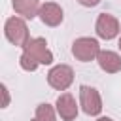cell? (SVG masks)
<instances>
[{
	"instance_id": "6da1fadb",
	"label": "cell",
	"mask_w": 121,
	"mask_h": 121,
	"mask_svg": "<svg viewBox=\"0 0 121 121\" xmlns=\"http://www.w3.org/2000/svg\"><path fill=\"white\" fill-rule=\"evenodd\" d=\"M4 34H6L9 43L19 45V47H25L26 42L30 40L28 38V26L21 17H9L4 25Z\"/></svg>"
},
{
	"instance_id": "7a4b0ae2",
	"label": "cell",
	"mask_w": 121,
	"mask_h": 121,
	"mask_svg": "<svg viewBox=\"0 0 121 121\" xmlns=\"http://www.w3.org/2000/svg\"><path fill=\"white\" fill-rule=\"evenodd\" d=\"M100 51H102V49H100V43H98L95 38L83 36V38H78V40L72 43V55H74L78 60H81V62H91V60H95Z\"/></svg>"
},
{
	"instance_id": "3957f363",
	"label": "cell",
	"mask_w": 121,
	"mask_h": 121,
	"mask_svg": "<svg viewBox=\"0 0 121 121\" xmlns=\"http://www.w3.org/2000/svg\"><path fill=\"white\" fill-rule=\"evenodd\" d=\"M74 81V70L68 64H57L47 72V83L57 91H66Z\"/></svg>"
},
{
	"instance_id": "277c9868",
	"label": "cell",
	"mask_w": 121,
	"mask_h": 121,
	"mask_svg": "<svg viewBox=\"0 0 121 121\" xmlns=\"http://www.w3.org/2000/svg\"><path fill=\"white\" fill-rule=\"evenodd\" d=\"M23 53L32 57L38 64H51L53 62V53L47 49V42L43 38H30L26 45L23 47Z\"/></svg>"
},
{
	"instance_id": "5b68a950",
	"label": "cell",
	"mask_w": 121,
	"mask_h": 121,
	"mask_svg": "<svg viewBox=\"0 0 121 121\" xmlns=\"http://www.w3.org/2000/svg\"><path fill=\"white\" fill-rule=\"evenodd\" d=\"M79 104L87 115H98L102 112V100L95 87H89V85L79 87Z\"/></svg>"
},
{
	"instance_id": "8992f818",
	"label": "cell",
	"mask_w": 121,
	"mask_h": 121,
	"mask_svg": "<svg viewBox=\"0 0 121 121\" xmlns=\"http://www.w3.org/2000/svg\"><path fill=\"white\" fill-rule=\"evenodd\" d=\"M95 30H96L98 38H102V40H113L119 34V21L113 15H110V13H100L98 19H96Z\"/></svg>"
},
{
	"instance_id": "52a82bcc",
	"label": "cell",
	"mask_w": 121,
	"mask_h": 121,
	"mask_svg": "<svg viewBox=\"0 0 121 121\" xmlns=\"http://www.w3.org/2000/svg\"><path fill=\"white\" fill-rule=\"evenodd\" d=\"M55 110H57V113L60 115V119H64V121H74L76 117H78V104H76V98L70 95V93H62L59 98H57V102H55Z\"/></svg>"
},
{
	"instance_id": "ba28073f",
	"label": "cell",
	"mask_w": 121,
	"mask_h": 121,
	"mask_svg": "<svg viewBox=\"0 0 121 121\" xmlns=\"http://www.w3.org/2000/svg\"><path fill=\"white\" fill-rule=\"evenodd\" d=\"M38 17H40L42 23L47 25V26H59V25L62 23V17H64V15H62V8H60L59 4H55V2H45V4H42Z\"/></svg>"
},
{
	"instance_id": "9c48e42d",
	"label": "cell",
	"mask_w": 121,
	"mask_h": 121,
	"mask_svg": "<svg viewBox=\"0 0 121 121\" xmlns=\"http://www.w3.org/2000/svg\"><path fill=\"white\" fill-rule=\"evenodd\" d=\"M96 60H98V66H100L106 74H117V72L121 70V57H119L115 51L104 49V51L98 53Z\"/></svg>"
},
{
	"instance_id": "30bf717a",
	"label": "cell",
	"mask_w": 121,
	"mask_h": 121,
	"mask_svg": "<svg viewBox=\"0 0 121 121\" xmlns=\"http://www.w3.org/2000/svg\"><path fill=\"white\" fill-rule=\"evenodd\" d=\"M13 9L17 15H21L23 19H34L40 13V2L38 0H13L11 2Z\"/></svg>"
},
{
	"instance_id": "8fae6325",
	"label": "cell",
	"mask_w": 121,
	"mask_h": 121,
	"mask_svg": "<svg viewBox=\"0 0 121 121\" xmlns=\"http://www.w3.org/2000/svg\"><path fill=\"white\" fill-rule=\"evenodd\" d=\"M19 64H21V68L26 70V72H34V70L38 68V62H36L32 57H28L26 53H23V55L19 57Z\"/></svg>"
},
{
	"instance_id": "7c38bea8",
	"label": "cell",
	"mask_w": 121,
	"mask_h": 121,
	"mask_svg": "<svg viewBox=\"0 0 121 121\" xmlns=\"http://www.w3.org/2000/svg\"><path fill=\"white\" fill-rule=\"evenodd\" d=\"M81 6H85V8H95V6H98L100 4V0H78Z\"/></svg>"
},
{
	"instance_id": "4fadbf2b",
	"label": "cell",
	"mask_w": 121,
	"mask_h": 121,
	"mask_svg": "<svg viewBox=\"0 0 121 121\" xmlns=\"http://www.w3.org/2000/svg\"><path fill=\"white\" fill-rule=\"evenodd\" d=\"M2 91H4V104H2V108H6L8 102H9V96H8V89H6V85H2Z\"/></svg>"
},
{
	"instance_id": "5bb4252c",
	"label": "cell",
	"mask_w": 121,
	"mask_h": 121,
	"mask_svg": "<svg viewBox=\"0 0 121 121\" xmlns=\"http://www.w3.org/2000/svg\"><path fill=\"white\" fill-rule=\"evenodd\" d=\"M96 121H113V119H112V117H98Z\"/></svg>"
},
{
	"instance_id": "9a60e30c",
	"label": "cell",
	"mask_w": 121,
	"mask_h": 121,
	"mask_svg": "<svg viewBox=\"0 0 121 121\" xmlns=\"http://www.w3.org/2000/svg\"><path fill=\"white\" fill-rule=\"evenodd\" d=\"M119 49H121V38H119Z\"/></svg>"
},
{
	"instance_id": "2e32d148",
	"label": "cell",
	"mask_w": 121,
	"mask_h": 121,
	"mask_svg": "<svg viewBox=\"0 0 121 121\" xmlns=\"http://www.w3.org/2000/svg\"><path fill=\"white\" fill-rule=\"evenodd\" d=\"M32 121H40V119H36V117H34V119H32Z\"/></svg>"
}]
</instances>
